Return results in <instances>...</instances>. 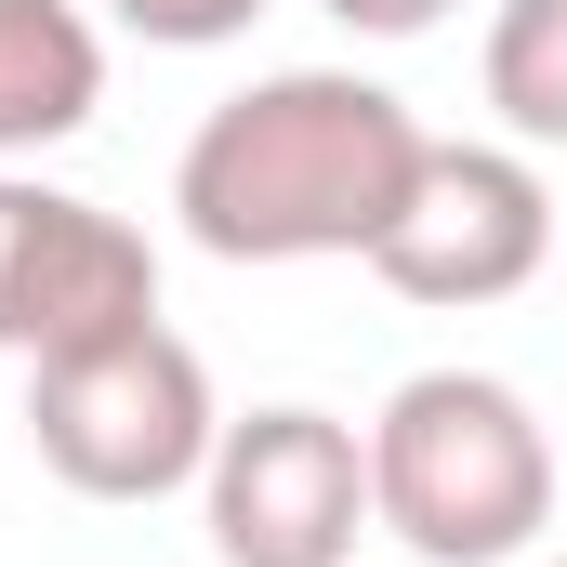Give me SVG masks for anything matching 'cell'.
I'll return each mask as SVG.
<instances>
[{
    "mask_svg": "<svg viewBox=\"0 0 567 567\" xmlns=\"http://www.w3.org/2000/svg\"><path fill=\"white\" fill-rule=\"evenodd\" d=\"M265 0H106V27H133L158 53H212V40H238Z\"/></svg>",
    "mask_w": 567,
    "mask_h": 567,
    "instance_id": "9c48e42d",
    "label": "cell"
},
{
    "mask_svg": "<svg viewBox=\"0 0 567 567\" xmlns=\"http://www.w3.org/2000/svg\"><path fill=\"white\" fill-rule=\"evenodd\" d=\"M212 555L225 567H357L370 542V435L330 410H251L212 435L198 475Z\"/></svg>",
    "mask_w": 567,
    "mask_h": 567,
    "instance_id": "277c9868",
    "label": "cell"
},
{
    "mask_svg": "<svg viewBox=\"0 0 567 567\" xmlns=\"http://www.w3.org/2000/svg\"><path fill=\"white\" fill-rule=\"evenodd\" d=\"M542 265H555V185H542L515 145H423L410 212H396L383 251H370V278L396 290V303H435V317L515 303Z\"/></svg>",
    "mask_w": 567,
    "mask_h": 567,
    "instance_id": "5b68a950",
    "label": "cell"
},
{
    "mask_svg": "<svg viewBox=\"0 0 567 567\" xmlns=\"http://www.w3.org/2000/svg\"><path fill=\"white\" fill-rule=\"evenodd\" d=\"M106 106V27L80 0H0V172L93 133Z\"/></svg>",
    "mask_w": 567,
    "mask_h": 567,
    "instance_id": "52a82bcc",
    "label": "cell"
},
{
    "mask_svg": "<svg viewBox=\"0 0 567 567\" xmlns=\"http://www.w3.org/2000/svg\"><path fill=\"white\" fill-rule=\"evenodd\" d=\"M158 317V251L106 198H66L40 172H0V357H66Z\"/></svg>",
    "mask_w": 567,
    "mask_h": 567,
    "instance_id": "8992f818",
    "label": "cell"
},
{
    "mask_svg": "<svg viewBox=\"0 0 567 567\" xmlns=\"http://www.w3.org/2000/svg\"><path fill=\"white\" fill-rule=\"evenodd\" d=\"M423 120L357 80V66H278L251 93H225L185 158H172V212L212 265H370L383 225L410 212Z\"/></svg>",
    "mask_w": 567,
    "mask_h": 567,
    "instance_id": "6da1fadb",
    "label": "cell"
},
{
    "mask_svg": "<svg viewBox=\"0 0 567 567\" xmlns=\"http://www.w3.org/2000/svg\"><path fill=\"white\" fill-rule=\"evenodd\" d=\"M370 528L410 567H528L555 528V435L502 370H410L370 423Z\"/></svg>",
    "mask_w": 567,
    "mask_h": 567,
    "instance_id": "7a4b0ae2",
    "label": "cell"
},
{
    "mask_svg": "<svg viewBox=\"0 0 567 567\" xmlns=\"http://www.w3.org/2000/svg\"><path fill=\"white\" fill-rule=\"evenodd\" d=\"M475 80H488V106H502L515 145H567V0H502Z\"/></svg>",
    "mask_w": 567,
    "mask_h": 567,
    "instance_id": "ba28073f",
    "label": "cell"
},
{
    "mask_svg": "<svg viewBox=\"0 0 567 567\" xmlns=\"http://www.w3.org/2000/svg\"><path fill=\"white\" fill-rule=\"evenodd\" d=\"M330 13H343L357 40H423V27H449V13H462V0H330Z\"/></svg>",
    "mask_w": 567,
    "mask_h": 567,
    "instance_id": "30bf717a",
    "label": "cell"
},
{
    "mask_svg": "<svg viewBox=\"0 0 567 567\" xmlns=\"http://www.w3.org/2000/svg\"><path fill=\"white\" fill-rule=\"evenodd\" d=\"M212 370L172 317L106 330V343H66V357H27V449L80 488V502H172L212 475Z\"/></svg>",
    "mask_w": 567,
    "mask_h": 567,
    "instance_id": "3957f363",
    "label": "cell"
},
{
    "mask_svg": "<svg viewBox=\"0 0 567 567\" xmlns=\"http://www.w3.org/2000/svg\"><path fill=\"white\" fill-rule=\"evenodd\" d=\"M528 567H567V555H528Z\"/></svg>",
    "mask_w": 567,
    "mask_h": 567,
    "instance_id": "8fae6325",
    "label": "cell"
}]
</instances>
